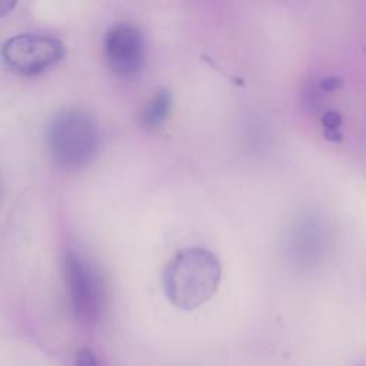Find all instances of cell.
Masks as SVG:
<instances>
[{
	"mask_svg": "<svg viewBox=\"0 0 366 366\" xmlns=\"http://www.w3.org/2000/svg\"><path fill=\"white\" fill-rule=\"evenodd\" d=\"M64 279L76 319L86 325L97 323L104 309V287L99 273L77 252L67 250Z\"/></svg>",
	"mask_w": 366,
	"mask_h": 366,
	"instance_id": "cell-3",
	"label": "cell"
},
{
	"mask_svg": "<svg viewBox=\"0 0 366 366\" xmlns=\"http://www.w3.org/2000/svg\"><path fill=\"white\" fill-rule=\"evenodd\" d=\"M104 56L113 73L136 76L144 66L146 41L140 29L130 23L112 26L104 37Z\"/></svg>",
	"mask_w": 366,
	"mask_h": 366,
	"instance_id": "cell-5",
	"label": "cell"
},
{
	"mask_svg": "<svg viewBox=\"0 0 366 366\" xmlns=\"http://www.w3.org/2000/svg\"><path fill=\"white\" fill-rule=\"evenodd\" d=\"M47 147L63 169L76 170L89 164L99 147V129L93 116L80 107H66L47 126Z\"/></svg>",
	"mask_w": 366,
	"mask_h": 366,
	"instance_id": "cell-2",
	"label": "cell"
},
{
	"mask_svg": "<svg viewBox=\"0 0 366 366\" xmlns=\"http://www.w3.org/2000/svg\"><path fill=\"white\" fill-rule=\"evenodd\" d=\"M322 124H323V132L325 137L327 140L339 142L342 139L340 133V126H342V116L336 110H327L322 116Z\"/></svg>",
	"mask_w": 366,
	"mask_h": 366,
	"instance_id": "cell-7",
	"label": "cell"
},
{
	"mask_svg": "<svg viewBox=\"0 0 366 366\" xmlns=\"http://www.w3.org/2000/svg\"><path fill=\"white\" fill-rule=\"evenodd\" d=\"M74 366H100L96 355L90 349H80L74 357Z\"/></svg>",
	"mask_w": 366,
	"mask_h": 366,
	"instance_id": "cell-8",
	"label": "cell"
},
{
	"mask_svg": "<svg viewBox=\"0 0 366 366\" xmlns=\"http://www.w3.org/2000/svg\"><path fill=\"white\" fill-rule=\"evenodd\" d=\"M222 267L213 252L204 247H183L166 263L163 287L169 302L182 310L204 305L216 293Z\"/></svg>",
	"mask_w": 366,
	"mask_h": 366,
	"instance_id": "cell-1",
	"label": "cell"
},
{
	"mask_svg": "<svg viewBox=\"0 0 366 366\" xmlns=\"http://www.w3.org/2000/svg\"><path fill=\"white\" fill-rule=\"evenodd\" d=\"M16 6V1H11V0H0V17L9 14L13 7Z\"/></svg>",
	"mask_w": 366,
	"mask_h": 366,
	"instance_id": "cell-9",
	"label": "cell"
},
{
	"mask_svg": "<svg viewBox=\"0 0 366 366\" xmlns=\"http://www.w3.org/2000/svg\"><path fill=\"white\" fill-rule=\"evenodd\" d=\"M172 96L167 90H159L147 103L143 112V123L147 127H156L162 124L170 114Z\"/></svg>",
	"mask_w": 366,
	"mask_h": 366,
	"instance_id": "cell-6",
	"label": "cell"
},
{
	"mask_svg": "<svg viewBox=\"0 0 366 366\" xmlns=\"http://www.w3.org/2000/svg\"><path fill=\"white\" fill-rule=\"evenodd\" d=\"M66 54L61 40L43 34L21 33L11 36L1 46V57L9 69L21 76H37Z\"/></svg>",
	"mask_w": 366,
	"mask_h": 366,
	"instance_id": "cell-4",
	"label": "cell"
}]
</instances>
